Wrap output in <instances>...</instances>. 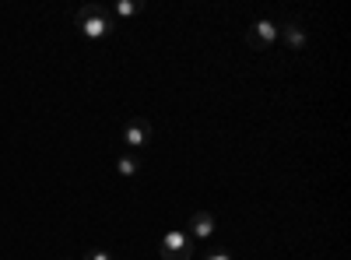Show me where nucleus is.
<instances>
[{"mask_svg": "<svg viewBox=\"0 0 351 260\" xmlns=\"http://www.w3.org/2000/svg\"><path fill=\"white\" fill-rule=\"evenodd\" d=\"M204 260H232V253L218 246V250H211V253H204Z\"/></svg>", "mask_w": 351, "mask_h": 260, "instance_id": "obj_10", "label": "nucleus"}, {"mask_svg": "<svg viewBox=\"0 0 351 260\" xmlns=\"http://www.w3.org/2000/svg\"><path fill=\"white\" fill-rule=\"evenodd\" d=\"M84 260H112V253H109V250H99V246H95V250H88V253H84Z\"/></svg>", "mask_w": 351, "mask_h": 260, "instance_id": "obj_9", "label": "nucleus"}, {"mask_svg": "<svg viewBox=\"0 0 351 260\" xmlns=\"http://www.w3.org/2000/svg\"><path fill=\"white\" fill-rule=\"evenodd\" d=\"M116 169H120V176H137V169H141V162H137L134 155H123L120 162H116Z\"/></svg>", "mask_w": 351, "mask_h": 260, "instance_id": "obj_7", "label": "nucleus"}, {"mask_svg": "<svg viewBox=\"0 0 351 260\" xmlns=\"http://www.w3.org/2000/svg\"><path fill=\"white\" fill-rule=\"evenodd\" d=\"M144 11V4L141 0H120V4H116V14H123V18H130V14H141Z\"/></svg>", "mask_w": 351, "mask_h": 260, "instance_id": "obj_8", "label": "nucleus"}, {"mask_svg": "<svg viewBox=\"0 0 351 260\" xmlns=\"http://www.w3.org/2000/svg\"><path fill=\"white\" fill-rule=\"evenodd\" d=\"M123 141L130 144V148H144V144L152 141V123L144 120V117L127 120V127H123Z\"/></svg>", "mask_w": 351, "mask_h": 260, "instance_id": "obj_4", "label": "nucleus"}, {"mask_svg": "<svg viewBox=\"0 0 351 260\" xmlns=\"http://www.w3.org/2000/svg\"><path fill=\"white\" fill-rule=\"evenodd\" d=\"M186 233L193 236V243H197V239H208V236L215 233V215H211V211L190 215V228H186Z\"/></svg>", "mask_w": 351, "mask_h": 260, "instance_id": "obj_5", "label": "nucleus"}, {"mask_svg": "<svg viewBox=\"0 0 351 260\" xmlns=\"http://www.w3.org/2000/svg\"><path fill=\"white\" fill-rule=\"evenodd\" d=\"M278 36L288 43V49H302V46H306V28L295 25V21H288L285 28H278Z\"/></svg>", "mask_w": 351, "mask_h": 260, "instance_id": "obj_6", "label": "nucleus"}, {"mask_svg": "<svg viewBox=\"0 0 351 260\" xmlns=\"http://www.w3.org/2000/svg\"><path fill=\"white\" fill-rule=\"evenodd\" d=\"M158 250H162V260H190L197 246H193V236L186 228H169L158 243Z\"/></svg>", "mask_w": 351, "mask_h": 260, "instance_id": "obj_2", "label": "nucleus"}, {"mask_svg": "<svg viewBox=\"0 0 351 260\" xmlns=\"http://www.w3.org/2000/svg\"><path fill=\"white\" fill-rule=\"evenodd\" d=\"M74 25L81 28L88 39H106V36H112V18H109V11H106L102 4L81 8V11L74 14Z\"/></svg>", "mask_w": 351, "mask_h": 260, "instance_id": "obj_1", "label": "nucleus"}, {"mask_svg": "<svg viewBox=\"0 0 351 260\" xmlns=\"http://www.w3.org/2000/svg\"><path fill=\"white\" fill-rule=\"evenodd\" d=\"M274 39H278V25L274 21H253L246 28V43L253 49H267V46H274Z\"/></svg>", "mask_w": 351, "mask_h": 260, "instance_id": "obj_3", "label": "nucleus"}]
</instances>
